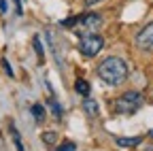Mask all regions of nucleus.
I'll return each mask as SVG.
<instances>
[{"label": "nucleus", "mask_w": 153, "mask_h": 151, "mask_svg": "<svg viewBox=\"0 0 153 151\" xmlns=\"http://www.w3.org/2000/svg\"><path fill=\"white\" fill-rule=\"evenodd\" d=\"M49 106H51V111H53V115H55V119H62V106L57 104L55 100H49Z\"/></svg>", "instance_id": "9d476101"}, {"label": "nucleus", "mask_w": 153, "mask_h": 151, "mask_svg": "<svg viewBox=\"0 0 153 151\" xmlns=\"http://www.w3.org/2000/svg\"><path fill=\"white\" fill-rule=\"evenodd\" d=\"M32 45H34V51H36V55H38V60H43V45H41V39H38V36H34Z\"/></svg>", "instance_id": "9b49d317"}, {"label": "nucleus", "mask_w": 153, "mask_h": 151, "mask_svg": "<svg viewBox=\"0 0 153 151\" xmlns=\"http://www.w3.org/2000/svg\"><path fill=\"white\" fill-rule=\"evenodd\" d=\"M43 141L49 143V145H53V143H55V132H45V134H43Z\"/></svg>", "instance_id": "f8f14e48"}, {"label": "nucleus", "mask_w": 153, "mask_h": 151, "mask_svg": "<svg viewBox=\"0 0 153 151\" xmlns=\"http://www.w3.org/2000/svg\"><path fill=\"white\" fill-rule=\"evenodd\" d=\"M102 26V15L98 13H83L76 15V24H74V34L79 36H87V34H96Z\"/></svg>", "instance_id": "7ed1b4c3"}, {"label": "nucleus", "mask_w": 153, "mask_h": 151, "mask_svg": "<svg viewBox=\"0 0 153 151\" xmlns=\"http://www.w3.org/2000/svg\"><path fill=\"white\" fill-rule=\"evenodd\" d=\"M57 151H74V145L72 143H64L62 147H57Z\"/></svg>", "instance_id": "ddd939ff"}, {"label": "nucleus", "mask_w": 153, "mask_h": 151, "mask_svg": "<svg viewBox=\"0 0 153 151\" xmlns=\"http://www.w3.org/2000/svg\"><path fill=\"white\" fill-rule=\"evenodd\" d=\"M15 2V11H17V15H22L24 13V9H22V0H13Z\"/></svg>", "instance_id": "2eb2a0df"}, {"label": "nucleus", "mask_w": 153, "mask_h": 151, "mask_svg": "<svg viewBox=\"0 0 153 151\" xmlns=\"http://www.w3.org/2000/svg\"><path fill=\"white\" fill-rule=\"evenodd\" d=\"M2 66H4V72L9 74V77H13V68L9 66V62H7V60H2Z\"/></svg>", "instance_id": "4468645a"}, {"label": "nucleus", "mask_w": 153, "mask_h": 151, "mask_svg": "<svg viewBox=\"0 0 153 151\" xmlns=\"http://www.w3.org/2000/svg\"><path fill=\"white\" fill-rule=\"evenodd\" d=\"M32 115H34L36 121H41V119L45 117V109H43L41 104H32Z\"/></svg>", "instance_id": "1a4fd4ad"}, {"label": "nucleus", "mask_w": 153, "mask_h": 151, "mask_svg": "<svg viewBox=\"0 0 153 151\" xmlns=\"http://www.w3.org/2000/svg\"><path fill=\"white\" fill-rule=\"evenodd\" d=\"M96 2H100V0H85V4H87V7H91V4H96Z\"/></svg>", "instance_id": "f3484780"}, {"label": "nucleus", "mask_w": 153, "mask_h": 151, "mask_svg": "<svg viewBox=\"0 0 153 151\" xmlns=\"http://www.w3.org/2000/svg\"><path fill=\"white\" fill-rule=\"evenodd\" d=\"M0 11L7 13V0H0Z\"/></svg>", "instance_id": "dca6fc26"}, {"label": "nucleus", "mask_w": 153, "mask_h": 151, "mask_svg": "<svg viewBox=\"0 0 153 151\" xmlns=\"http://www.w3.org/2000/svg\"><path fill=\"white\" fill-rule=\"evenodd\" d=\"M140 136H134V138H117L115 143H117L119 147H136V145H140Z\"/></svg>", "instance_id": "6e6552de"}, {"label": "nucleus", "mask_w": 153, "mask_h": 151, "mask_svg": "<svg viewBox=\"0 0 153 151\" xmlns=\"http://www.w3.org/2000/svg\"><path fill=\"white\" fill-rule=\"evenodd\" d=\"M98 77L106 83V85H121L128 79V64L121 58H104L98 64Z\"/></svg>", "instance_id": "f257e3e1"}, {"label": "nucleus", "mask_w": 153, "mask_h": 151, "mask_svg": "<svg viewBox=\"0 0 153 151\" xmlns=\"http://www.w3.org/2000/svg\"><path fill=\"white\" fill-rule=\"evenodd\" d=\"M74 89H76V94H81V96H89V83L85 79H76Z\"/></svg>", "instance_id": "0eeeda50"}, {"label": "nucleus", "mask_w": 153, "mask_h": 151, "mask_svg": "<svg viewBox=\"0 0 153 151\" xmlns=\"http://www.w3.org/2000/svg\"><path fill=\"white\" fill-rule=\"evenodd\" d=\"M104 47V41L100 34H87V36H81L79 41V53L85 55V58H94L98 55Z\"/></svg>", "instance_id": "20e7f679"}, {"label": "nucleus", "mask_w": 153, "mask_h": 151, "mask_svg": "<svg viewBox=\"0 0 153 151\" xmlns=\"http://www.w3.org/2000/svg\"><path fill=\"white\" fill-rule=\"evenodd\" d=\"M136 45H138L143 51H153V22L147 24V26L138 32V36H136Z\"/></svg>", "instance_id": "39448f33"}, {"label": "nucleus", "mask_w": 153, "mask_h": 151, "mask_svg": "<svg viewBox=\"0 0 153 151\" xmlns=\"http://www.w3.org/2000/svg\"><path fill=\"white\" fill-rule=\"evenodd\" d=\"M149 136H153V130H151V132H149Z\"/></svg>", "instance_id": "a211bd4d"}, {"label": "nucleus", "mask_w": 153, "mask_h": 151, "mask_svg": "<svg viewBox=\"0 0 153 151\" xmlns=\"http://www.w3.org/2000/svg\"><path fill=\"white\" fill-rule=\"evenodd\" d=\"M83 111L87 113V117H98V113H100L98 100H94V98L85 96V100H83Z\"/></svg>", "instance_id": "423d86ee"}, {"label": "nucleus", "mask_w": 153, "mask_h": 151, "mask_svg": "<svg viewBox=\"0 0 153 151\" xmlns=\"http://www.w3.org/2000/svg\"><path fill=\"white\" fill-rule=\"evenodd\" d=\"M140 106H143V94H138V91H126V94H121V96L115 100L113 111L119 113V115H132V113H136Z\"/></svg>", "instance_id": "f03ea898"}]
</instances>
